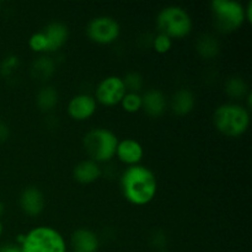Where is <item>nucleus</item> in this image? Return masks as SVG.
Segmentation results:
<instances>
[{
    "label": "nucleus",
    "mask_w": 252,
    "mask_h": 252,
    "mask_svg": "<svg viewBox=\"0 0 252 252\" xmlns=\"http://www.w3.org/2000/svg\"><path fill=\"white\" fill-rule=\"evenodd\" d=\"M97 108L95 97L89 94L75 95L68 103V115L75 121H85L90 118Z\"/></svg>",
    "instance_id": "obj_9"
},
{
    "label": "nucleus",
    "mask_w": 252,
    "mask_h": 252,
    "mask_svg": "<svg viewBox=\"0 0 252 252\" xmlns=\"http://www.w3.org/2000/svg\"><path fill=\"white\" fill-rule=\"evenodd\" d=\"M166 97L158 89H150L142 95V108L150 117H160L166 110Z\"/></svg>",
    "instance_id": "obj_13"
},
{
    "label": "nucleus",
    "mask_w": 252,
    "mask_h": 252,
    "mask_svg": "<svg viewBox=\"0 0 252 252\" xmlns=\"http://www.w3.org/2000/svg\"><path fill=\"white\" fill-rule=\"evenodd\" d=\"M0 252H22V250L16 245H2L0 246Z\"/></svg>",
    "instance_id": "obj_27"
},
{
    "label": "nucleus",
    "mask_w": 252,
    "mask_h": 252,
    "mask_svg": "<svg viewBox=\"0 0 252 252\" xmlns=\"http://www.w3.org/2000/svg\"><path fill=\"white\" fill-rule=\"evenodd\" d=\"M125 88L127 93H138L143 89L144 85V79L137 71H130V73L126 74L125 78H122Z\"/></svg>",
    "instance_id": "obj_21"
},
{
    "label": "nucleus",
    "mask_w": 252,
    "mask_h": 252,
    "mask_svg": "<svg viewBox=\"0 0 252 252\" xmlns=\"http://www.w3.org/2000/svg\"><path fill=\"white\" fill-rule=\"evenodd\" d=\"M118 138L112 130L103 127L89 130L84 137V147L91 160L98 162L110 161L116 155Z\"/></svg>",
    "instance_id": "obj_4"
},
{
    "label": "nucleus",
    "mask_w": 252,
    "mask_h": 252,
    "mask_svg": "<svg viewBox=\"0 0 252 252\" xmlns=\"http://www.w3.org/2000/svg\"><path fill=\"white\" fill-rule=\"evenodd\" d=\"M214 25L221 32H233L246 21L245 6L236 0H213L211 2Z\"/></svg>",
    "instance_id": "obj_6"
},
{
    "label": "nucleus",
    "mask_w": 252,
    "mask_h": 252,
    "mask_svg": "<svg viewBox=\"0 0 252 252\" xmlns=\"http://www.w3.org/2000/svg\"><path fill=\"white\" fill-rule=\"evenodd\" d=\"M71 252H75V251H71Z\"/></svg>",
    "instance_id": "obj_32"
},
{
    "label": "nucleus",
    "mask_w": 252,
    "mask_h": 252,
    "mask_svg": "<svg viewBox=\"0 0 252 252\" xmlns=\"http://www.w3.org/2000/svg\"><path fill=\"white\" fill-rule=\"evenodd\" d=\"M196 48L202 58L212 59L219 53V42L212 34H202L197 41Z\"/></svg>",
    "instance_id": "obj_17"
},
{
    "label": "nucleus",
    "mask_w": 252,
    "mask_h": 252,
    "mask_svg": "<svg viewBox=\"0 0 252 252\" xmlns=\"http://www.w3.org/2000/svg\"><path fill=\"white\" fill-rule=\"evenodd\" d=\"M9 134H10L9 127H7L4 122L0 121V143H4L5 140L9 138Z\"/></svg>",
    "instance_id": "obj_26"
},
{
    "label": "nucleus",
    "mask_w": 252,
    "mask_h": 252,
    "mask_svg": "<svg viewBox=\"0 0 252 252\" xmlns=\"http://www.w3.org/2000/svg\"><path fill=\"white\" fill-rule=\"evenodd\" d=\"M160 252H167V251H160Z\"/></svg>",
    "instance_id": "obj_31"
},
{
    "label": "nucleus",
    "mask_w": 252,
    "mask_h": 252,
    "mask_svg": "<svg viewBox=\"0 0 252 252\" xmlns=\"http://www.w3.org/2000/svg\"><path fill=\"white\" fill-rule=\"evenodd\" d=\"M22 252H66L63 235L52 226L39 225L25 234Z\"/></svg>",
    "instance_id": "obj_3"
},
{
    "label": "nucleus",
    "mask_w": 252,
    "mask_h": 252,
    "mask_svg": "<svg viewBox=\"0 0 252 252\" xmlns=\"http://www.w3.org/2000/svg\"><path fill=\"white\" fill-rule=\"evenodd\" d=\"M121 32L117 20L111 16H96L89 21L86 26V34L93 42L98 44L113 43Z\"/></svg>",
    "instance_id": "obj_7"
},
{
    "label": "nucleus",
    "mask_w": 252,
    "mask_h": 252,
    "mask_svg": "<svg viewBox=\"0 0 252 252\" xmlns=\"http://www.w3.org/2000/svg\"><path fill=\"white\" fill-rule=\"evenodd\" d=\"M225 91L230 97L236 98V100L245 97L249 94L248 85L244 81V79L239 78V76H231L226 80Z\"/></svg>",
    "instance_id": "obj_20"
},
{
    "label": "nucleus",
    "mask_w": 252,
    "mask_h": 252,
    "mask_svg": "<svg viewBox=\"0 0 252 252\" xmlns=\"http://www.w3.org/2000/svg\"><path fill=\"white\" fill-rule=\"evenodd\" d=\"M116 155L121 161L127 164L128 166H132V165L139 164L140 160L144 157V149L138 140L126 138V139L118 142Z\"/></svg>",
    "instance_id": "obj_11"
},
{
    "label": "nucleus",
    "mask_w": 252,
    "mask_h": 252,
    "mask_svg": "<svg viewBox=\"0 0 252 252\" xmlns=\"http://www.w3.org/2000/svg\"><path fill=\"white\" fill-rule=\"evenodd\" d=\"M1 234H2V224L1 221H0V236H1Z\"/></svg>",
    "instance_id": "obj_30"
},
{
    "label": "nucleus",
    "mask_w": 252,
    "mask_h": 252,
    "mask_svg": "<svg viewBox=\"0 0 252 252\" xmlns=\"http://www.w3.org/2000/svg\"><path fill=\"white\" fill-rule=\"evenodd\" d=\"M42 33L46 37L47 52H56L65 44L68 39L69 31L65 24L61 21H52L42 30Z\"/></svg>",
    "instance_id": "obj_12"
},
{
    "label": "nucleus",
    "mask_w": 252,
    "mask_h": 252,
    "mask_svg": "<svg viewBox=\"0 0 252 252\" xmlns=\"http://www.w3.org/2000/svg\"><path fill=\"white\" fill-rule=\"evenodd\" d=\"M4 211H5V207H4V204H2L1 202H0V217H1L2 214H4Z\"/></svg>",
    "instance_id": "obj_29"
},
{
    "label": "nucleus",
    "mask_w": 252,
    "mask_h": 252,
    "mask_svg": "<svg viewBox=\"0 0 252 252\" xmlns=\"http://www.w3.org/2000/svg\"><path fill=\"white\" fill-rule=\"evenodd\" d=\"M56 71V64L49 57H39L32 64V74L38 80H47Z\"/></svg>",
    "instance_id": "obj_19"
},
{
    "label": "nucleus",
    "mask_w": 252,
    "mask_h": 252,
    "mask_svg": "<svg viewBox=\"0 0 252 252\" xmlns=\"http://www.w3.org/2000/svg\"><path fill=\"white\" fill-rule=\"evenodd\" d=\"M194 95L189 89H180L172 95L171 110L177 116H185L194 107Z\"/></svg>",
    "instance_id": "obj_16"
},
{
    "label": "nucleus",
    "mask_w": 252,
    "mask_h": 252,
    "mask_svg": "<svg viewBox=\"0 0 252 252\" xmlns=\"http://www.w3.org/2000/svg\"><path fill=\"white\" fill-rule=\"evenodd\" d=\"M245 17H246V21L251 22V19H252V1H249L248 5L245 6Z\"/></svg>",
    "instance_id": "obj_28"
},
{
    "label": "nucleus",
    "mask_w": 252,
    "mask_h": 252,
    "mask_svg": "<svg viewBox=\"0 0 252 252\" xmlns=\"http://www.w3.org/2000/svg\"><path fill=\"white\" fill-rule=\"evenodd\" d=\"M153 47L158 53H167L172 47V39L164 33H158L153 41Z\"/></svg>",
    "instance_id": "obj_23"
},
{
    "label": "nucleus",
    "mask_w": 252,
    "mask_h": 252,
    "mask_svg": "<svg viewBox=\"0 0 252 252\" xmlns=\"http://www.w3.org/2000/svg\"><path fill=\"white\" fill-rule=\"evenodd\" d=\"M44 196L37 187H26L20 194V207L22 212L30 217L41 214L44 209Z\"/></svg>",
    "instance_id": "obj_10"
},
{
    "label": "nucleus",
    "mask_w": 252,
    "mask_h": 252,
    "mask_svg": "<svg viewBox=\"0 0 252 252\" xmlns=\"http://www.w3.org/2000/svg\"><path fill=\"white\" fill-rule=\"evenodd\" d=\"M29 46L34 52H47L46 37L42 33V31L36 32V33H33L30 37Z\"/></svg>",
    "instance_id": "obj_24"
},
{
    "label": "nucleus",
    "mask_w": 252,
    "mask_h": 252,
    "mask_svg": "<svg viewBox=\"0 0 252 252\" xmlns=\"http://www.w3.org/2000/svg\"><path fill=\"white\" fill-rule=\"evenodd\" d=\"M213 123L221 134L231 138L240 137L250 126L249 108L239 103H224L214 111Z\"/></svg>",
    "instance_id": "obj_2"
},
{
    "label": "nucleus",
    "mask_w": 252,
    "mask_h": 252,
    "mask_svg": "<svg viewBox=\"0 0 252 252\" xmlns=\"http://www.w3.org/2000/svg\"><path fill=\"white\" fill-rule=\"evenodd\" d=\"M71 245L75 252H97L100 240L94 231L80 228L71 235Z\"/></svg>",
    "instance_id": "obj_14"
},
{
    "label": "nucleus",
    "mask_w": 252,
    "mask_h": 252,
    "mask_svg": "<svg viewBox=\"0 0 252 252\" xmlns=\"http://www.w3.org/2000/svg\"><path fill=\"white\" fill-rule=\"evenodd\" d=\"M123 197L134 206H145L157 196L158 181L154 172L144 165H132L121 176Z\"/></svg>",
    "instance_id": "obj_1"
},
{
    "label": "nucleus",
    "mask_w": 252,
    "mask_h": 252,
    "mask_svg": "<svg viewBox=\"0 0 252 252\" xmlns=\"http://www.w3.org/2000/svg\"><path fill=\"white\" fill-rule=\"evenodd\" d=\"M73 175L80 184H91L101 176V169L94 160H83L74 167Z\"/></svg>",
    "instance_id": "obj_15"
},
{
    "label": "nucleus",
    "mask_w": 252,
    "mask_h": 252,
    "mask_svg": "<svg viewBox=\"0 0 252 252\" xmlns=\"http://www.w3.org/2000/svg\"><path fill=\"white\" fill-rule=\"evenodd\" d=\"M127 90L125 88L122 78L117 75H111L102 79L96 86L95 100L105 106L117 105L122 101Z\"/></svg>",
    "instance_id": "obj_8"
},
{
    "label": "nucleus",
    "mask_w": 252,
    "mask_h": 252,
    "mask_svg": "<svg viewBox=\"0 0 252 252\" xmlns=\"http://www.w3.org/2000/svg\"><path fill=\"white\" fill-rule=\"evenodd\" d=\"M158 29L160 33L169 36L170 38H182L191 33L193 22L191 15L184 7L170 5L160 10L157 17Z\"/></svg>",
    "instance_id": "obj_5"
},
{
    "label": "nucleus",
    "mask_w": 252,
    "mask_h": 252,
    "mask_svg": "<svg viewBox=\"0 0 252 252\" xmlns=\"http://www.w3.org/2000/svg\"><path fill=\"white\" fill-rule=\"evenodd\" d=\"M36 103L39 110L43 112L52 111L58 103V93L52 86H44L37 93Z\"/></svg>",
    "instance_id": "obj_18"
},
{
    "label": "nucleus",
    "mask_w": 252,
    "mask_h": 252,
    "mask_svg": "<svg viewBox=\"0 0 252 252\" xmlns=\"http://www.w3.org/2000/svg\"><path fill=\"white\" fill-rule=\"evenodd\" d=\"M121 103L126 112H138L139 110H142V95H139L138 93H126Z\"/></svg>",
    "instance_id": "obj_22"
},
{
    "label": "nucleus",
    "mask_w": 252,
    "mask_h": 252,
    "mask_svg": "<svg viewBox=\"0 0 252 252\" xmlns=\"http://www.w3.org/2000/svg\"><path fill=\"white\" fill-rule=\"evenodd\" d=\"M153 243L157 248H162L166 244V236L162 233H155L153 236Z\"/></svg>",
    "instance_id": "obj_25"
}]
</instances>
